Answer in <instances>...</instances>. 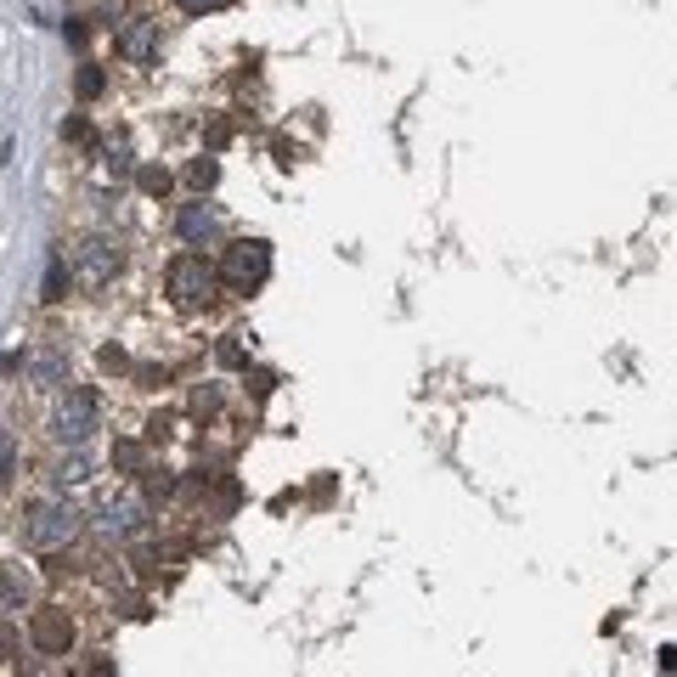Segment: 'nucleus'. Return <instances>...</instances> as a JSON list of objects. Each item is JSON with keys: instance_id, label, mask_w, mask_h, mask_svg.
<instances>
[{"instance_id": "nucleus-12", "label": "nucleus", "mask_w": 677, "mask_h": 677, "mask_svg": "<svg viewBox=\"0 0 677 677\" xmlns=\"http://www.w3.org/2000/svg\"><path fill=\"white\" fill-rule=\"evenodd\" d=\"M23 598H28L23 570H17V565H6V570H0V609H23Z\"/></svg>"}, {"instance_id": "nucleus-16", "label": "nucleus", "mask_w": 677, "mask_h": 677, "mask_svg": "<svg viewBox=\"0 0 677 677\" xmlns=\"http://www.w3.org/2000/svg\"><path fill=\"white\" fill-rule=\"evenodd\" d=\"M62 288H69V260L51 254V266H46V300H62Z\"/></svg>"}, {"instance_id": "nucleus-8", "label": "nucleus", "mask_w": 677, "mask_h": 677, "mask_svg": "<svg viewBox=\"0 0 677 677\" xmlns=\"http://www.w3.org/2000/svg\"><path fill=\"white\" fill-rule=\"evenodd\" d=\"M113 51H119L124 62H153V57H158V23H153V17H131V23L113 35Z\"/></svg>"}, {"instance_id": "nucleus-15", "label": "nucleus", "mask_w": 677, "mask_h": 677, "mask_svg": "<svg viewBox=\"0 0 677 677\" xmlns=\"http://www.w3.org/2000/svg\"><path fill=\"white\" fill-rule=\"evenodd\" d=\"M186 407H192V418H215V412H220V390H215V384H198Z\"/></svg>"}, {"instance_id": "nucleus-23", "label": "nucleus", "mask_w": 677, "mask_h": 677, "mask_svg": "<svg viewBox=\"0 0 677 677\" xmlns=\"http://www.w3.org/2000/svg\"><path fill=\"white\" fill-rule=\"evenodd\" d=\"M62 136H69V142H90V124L85 119H69V124H62Z\"/></svg>"}, {"instance_id": "nucleus-17", "label": "nucleus", "mask_w": 677, "mask_h": 677, "mask_svg": "<svg viewBox=\"0 0 677 677\" xmlns=\"http://www.w3.org/2000/svg\"><path fill=\"white\" fill-rule=\"evenodd\" d=\"M12 474H17V435L0 429V480H12Z\"/></svg>"}, {"instance_id": "nucleus-25", "label": "nucleus", "mask_w": 677, "mask_h": 677, "mask_svg": "<svg viewBox=\"0 0 677 677\" xmlns=\"http://www.w3.org/2000/svg\"><path fill=\"white\" fill-rule=\"evenodd\" d=\"M108 170H113V175H131V153H124V147H119V153L108 158Z\"/></svg>"}, {"instance_id": "nucleus-11", "label": "nucleus", "mask_w": 677, "mask_h": 677, "mask_svg": "<svg viewBox=\"0 0 677 677\" xmlns=\"http://www.w3.org/2000/svg\"><path fill=\"white\" fill-rule=\"evenodd\" d=\"M85 480H90V458H85V451H69V458H57V463H51V486H57V492L85 486Z\"/></svg>"}, {"instance_id": "nucleus-10", "label": "nucleus", "mask_w": 677, "mask_h": 677, "mask_svg": "<svg viewBox=\"0 0 677 677\" xmlns=\"http://www.w3.org/2000/svg\"><path fill=\"white\" fill-rule=\"evenodd\" d=\"M28 378L35 384H69V350H35V356H28Z\"/></svg>"}, {"instance_id": "nucleus-18", "label": "nucleus", "mask_w": 677, "mask_h": 677, "mask_svg": "<svg viewBox=\"0 0 677 677\" xmlns=\"http://www.w3.org/2000/svg\"><path fill=\"white\" fill-rule=\"evenodd\" d=\"M142 486H147V497H170V492H175V480H170L164 469H147V480H142Z\"/></svg>"}, {"instance_id": "nucleus-7", "label": "nucleus", "mask_w": 677, "mask_h": 677, "mask_svg": "<svg viewBox=\"0 0 677 677\" xmlns=\"http://www.w3.org/2000/svg\"><path fill=\"white\" fill-rule=\"evenodd\" d=\"M28 643H35L40 655H69V650H74V621H69V609H35V621H28Z\"/></svg>"}, {"instance_id": "nucleus-5", "label": "nucleus", "mask_w": 677, "mask_h": 677, "mask_svg": "<svg viewBox=\"0 0 677 677\" xmlns=\"http://www.w3.org/2000/svg\"><path fill=\"white\" fill-rule=\"evenodd\" d=\"M90 525H96V536H108V542H131V536L147 531V497L119 492V497H108L102 508L90 513Z\"/></svg>"}, {"instance_id": "nucleus-13", "label": "nucleus", "mask_w": 677, "mask_h": 677, "mask_svg": "<svg viewBox=\"0 0 677 677\" xmlns=\"http://www.w3.org/2000/svg\"><path fill=\"white\" fill-rule=\"evenodd\" d=\"M136 181H142L147 198H164V192H170V170H164V164H142V170H136Z\"/></svg>"}, {"instance_id": "nucleus-1", "label": "nucleus", "mask_w": 677, "mask_h": 677, "mask_svg": "<svg viewBox=\"0 0 677 677\" xmlns=\"http://www.w3.org/2000/svg\"><path fill=\"white\" fill-rule=\"evenodd\" d=\"M17 531H23V547H35V554H57V547H69L85 531V513L69 497H46L35 508H23Z\"/></svg>"}, {"instance_id": "nucleus-4", "label": "nucleus", "mask_w": 677, "mask_h": 677, "mask_svg": "<svg viewBox=\"0 0 677 677\" xmlns=\"http://www.w3.org/2000/svg\"><path fill=\"white\" fill-rule=\"evenodd\" d=\"M266 277H271V243H260V238H238L232 249H226V260H220V282H226V288L249 294V288H260Z\"/></svg>"}, {"instance_id": "nucleus-2", "label": "nucleus", "mask_w": 677, "mask_h": 677, "mask_svg": "<svg viewBox=\"0 0 677 677\" xmlns=\"http://www.w3.org/2000/svg\"><path fill=\"white\" fill-rule=\"evenodd\" d=\"M96 429H102V396L90 384H69V396L57 401V418H51V435L62 446H85Z\"/></svg>"}, {"instance_id": "nucleus-3", "label": "nucleus", "mask_w": 677, "mask_h": 677, "mask_svg": "<svg viewBox=\"0 0 677 677\" xmlns=\"http://www.w3.org/2000/svg\"><path fill=\"white\" fill-rule=\"evenodd\" d=\"M164 282H170V300H175L181 311H198V305H209V300L220 294V266L204 260V254H175Z\"/></svg>"}, {"instance_id": "nucleus-20", "label": "nucleus", "mask_w": 677, "mask_h": 677, "mask_svg": "<svg viewBox=\"0 0 677 677\" xmlns=\"http://www.w3.org/2000/svg\"><path fill=\"white\" fill-rule=\"evenodd\" d=\"M113 463H119V469H136V463H142V446H136V440H119V446H113Z\"/></svg>"}, {"instance_id": "nucleus-22", "label": "nucleus", "mask_w": 677, "mask_h": 677, "mask_svg": "<svg viewBox=\"0 0 677 677\" xmlns=\"http://www.w3.org/2000/svg\"><path fill=\"white\" fill-rule=\"evenodd\" d=\"M220 362H226V367H243V362H249V356H243V344H238V333L220 344Z\"/></svg>"}, {"instance_id": "nucleus-14", "label": "nucleus", "mask_w": 677, "mask_h": 677, "mask_svg": "<svg viewBox=\"0 0 677 677\" xmlns=\"http://www.w3.org/2000/svg\"><path fill=\"white\" fill-rule=\"evenodd\" d=\"M186 181L198 186V192H209V186L220 181V164H215V158H192V164H186Z\"/></svg>"}, {"instance_id": "nucleus-24", "label": "nucleus", "mask_w": 677, "mask_h": 677, "mask_svg": "<svg viewBox=\"0 0 677 677\" xmlns=\"http://www.w3.org/2000/svg\"><path fill=\"white\" fill-rule=\"evenodd\" d=\"M220 6H232V0H181V12H220Z\"/></svg>"}, {"instance_id": "nucleus-6", "label": "nucleus", "mask_w": 677, "mask_h": 677, "mask_svg": "<svg viewBox=\"0 0 677 677\" xmlns=\"http://www.w3.org/2000/svg\"><path fill=\"white\" fill-rule=\"evenodd\" d=\"M119 266H124V249H119V238H85V243L74 249V277H79L85 288H102V282H113V277H119Z\"/></svg>"}, {"instance_id": "nucleus-19", "label": "nucleus", "mask_w": 677, "mask_h": 677, "mask_svg": "<svg viewBox=\"0 0 677 677\" xmlns=\"http://www.w3.org/2000/svg\"><path fill=\"white\" fill-rule=\"evenodd\" d=\"M79 96H102V69H96V62L79 69Z\"/></svg>"}, {"instance_id": "nucleus-21", "label": "nucleus", "mask_w": 677, "mask_h": 677, "mask_svg": "<svg viewBox=\"0 0 677 677\" xmlns=\"http://www.w3.org/2000/svg\"><path fill=\"white\" fill-rule=\"evenodd\" d=\"M102 367H108V373H124V367H131V356H124L119 344H102Z\"/></svg>"}, {"instance_id": "nucleus-9", "label": "nucleus", "mask_w": 677, "mask_h": 677, "mask_svg": "<svg viewBox=\"0 0 677 677\" xmlns=\"http://www.w3.org/2000/svg\"><path fill=\"white\" fill-rule=\"evenodd\" d=\"M175 238L192 243V249L215 243V238H220V215H215V204H181V215H175Z\"/></svg>"}]
</instances>
